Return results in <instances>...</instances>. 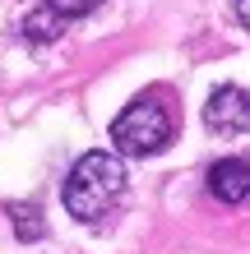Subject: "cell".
Listing matches in <instances>:
<instances>
[{
  "label": "cell",
  "instance_id": "6da1fadb",
  "mask_svg": "<svg viewBox=\"0 0 250 254\" xmlns=\"http://www.w3.org/2000/svg\"><path fill=\"white\" fill-rule=\"evenodd\" d=\"M121 190H125V167H121V157L116 153H83L75 167H70V181L61 190V199L70 208V217H79V222H102L107 217V208L121 199Z\"/></svg>",
  "mask_w": 250,
  "mask_h": 254
},
{
  "label": "cell",
  "instance_id": "7a4b0ae2",
  "mask_svg": "<svg viewBox=\"0 0 250 254\" xmlns=\"http://www.w3.org/2000/svg\"><path fill=\"white\" fill-rule=\"evenodd\" d=\"M111 143L125 157H153L171 143V111L163 107L158 93L135 97L130 107L111 121Z\"/></svg>",
  "mask_w": 250,
  "mask_h": 254
},
{
  "label": "cell",
  "instance_id": "3957f363",
  "mask_svg": "<svg viewBox=\"0 0 250 254\" xmlns=\"http://www.w3.org/2000/svg\"><path fill=\"white\" fill-rule=\"evenodd\" d=\"M204 125H209V134H246L250 129V93L237 83L218 88L209 97V107H204Z\"/></svg>",
  "mask_w": 250,
  "mask_h": 254
},
{
  "label": "cell",
  "instance_id": "277c9868",
  "mask_svg": "<svg viewBox=\"0 0 250 254\" xmlns=\"http://www.w3.org/2000/svg\"><path fill=\"white\" fill-rule=\"evenodd\" d=\"M209 190L218 203H241L250 194V157H223L209 167Z\"/></svg>",
  "mask_w": 250,
  "mask_h": 254
},
{
  "label": "cell",
  "instance_id": "5b68a950",
  "mask_svg": "<svg viewBox=\"0 0 250 254\" xmlns=\"http://www.w3.org/2000/svg\"><path fill=\"white\" fill-rule=\"evenodd\" d=\"M5 213H9V222H14V236H19V241L28 245V241H42V213L33 203H5Z\"/></svg>",
  "mask_w": 250,
  "mask_h": 254
},
{
  "label": "cell",
  "instance_id": "8992f818",
  "mask_svg": "<svg viewBox=\"0 0 250 254\" xmlns=\"http://www.w3.org/2000/svg\"><path fill=\"white\" fill-rule=\"evenodd\" d=\"M51 14H61V19H83V14H93L102 0H42Z\"/></svg>",
  "mask_w": 250,
  "mask_h": 254
},
{
  "label": "cell",
  "instance_id": "52a82bcc",
  "mask_svg": "<svg viewBox=\"0 0 250 254\" xmlns=\"http://www.w3.org/2000/svg\"><path fill=\"white\" fill-rule=\"evenodd\" d=\"M237 14H241V23L250 28V0H237Z\"/></svg>",
  "mask_w": 250,
  "mask_h": 254
}]
</instances>
